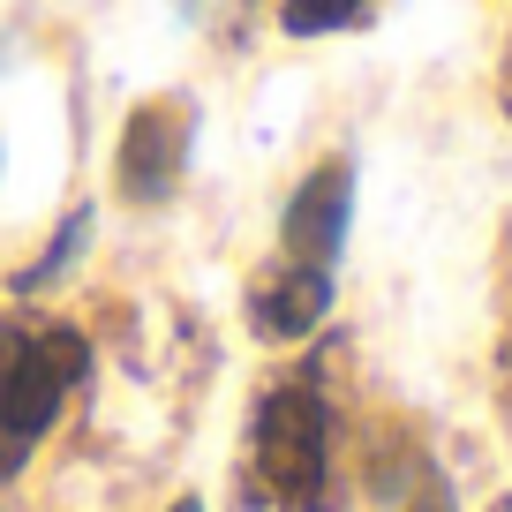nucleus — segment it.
<instances>
[{"instance_id":"obj_8","label":"nucleus","mask_w":512,"mask_h":512,"mask_svg":"<svg viewBox=\"0 0 512 512\" xmlns=\"http://www.w3.org/2000/svg\"><path fill=\"white\" fill-rule=\"evenodd\" d=\"M497 400H505V422H512V332H505V354H497Z\"/></svg>"},{"instance_id":"obj_9","label":"nucleus","mask_w":512,"mask_h":512,"mask_svg":"<svg viewBox=\"0 0 512 512\" xmlns=\"http://www.w3.org/2000/svg\"><path fill=\"white\" fill-rule=\"evenodd\" d=\"M166 512H204V497H174V505H166Z\"/></svg>"},{"instance_id":"obj_1","label":"nucleus","mask_w":512,"mask_h":512,"mask_svg":"<svg viewBox=\"0 0 512 512\" xmlns=\"http://www.w3.org/2000/svg\"><path fill=\"white\" fill-rule=\"evenodd\" d=\"M241 482H249L256 512H324V497H332V400L317 377H279L256 392Z\"/></svg>"},{"instance_id":"obj_3","label":"nucleus","mask_w":512,"mask_h":512,"mask_svg":"<svg viewBox=\"0 0 512 512\" xmlns=\"http://www.w3.org/2000/svg\"><path fill=\"white\" fill-rule=\"evenodd\" d=\"M189 151H196V98L189 91L144 98L121 128V151H113V189L128 204H166L189 174Z\"/></svg>"},{"instance_id":"obj_2","label":"nucleus","mask_w":512,"mask_h":512,"mask_svg":"<svg viewBox=\"0 0 512 512\" xmlns=\"http://www.w3.org/2000/svg\"><path fill=\"white\" fill-rule=\"evenodd\" d=\"M83 369H91L83 332H68V324H0V430L16 445H38Z\"/></svg>"},{"instance_id":"obj_7","label":"nucleus","mask_w":512,"mask_h":512,"mask_svg":"<svg viewBox=\"0 0 512 512\" xmlns=\"http://www.w3.org/2000/svg\"><path fill=\"white\" fill-rule=\"evenodd\" d=\"M83 234H91V211H68V219H61V234H53V256H46V264H31V272H23L16 287H23V294H38V287H46V279L68 264V256L83 249Z\"/></svg>"},{"instance_id":"obj_5","label":"nucleus","mask_w":512,"mask_h":512,"mask_svg":"<svg viewBox=\"0 0 512 512\" xmlns=\"http://www.w3.org/2000/svg\"><path fill=\"white\" fill-rule=\"evenodd\" d=\"M241 309H249V332L264 339V347H294V339H309L324 324V309H332V272L294 264V256H272V264L249 279Z\"/></svg>"},{"instance_id":"obj_6","label":"nucleus","mask_w":512,"mask_h":512,"mask_svg":"<svg viewBox=\"0 0 512 512\" xmlns=\"http://www.w3.org/2000/svg\"><path fill=\"white\" fill-rule=\"evenodd\" d=\"M369 16V0H279V31L287 38H332Z\"/></svg>"},{"instance_id":"obj_4","label":"nucleus","mask_w":512,"mask_h":512,"mask_svg":"<svg viewBox=\"0 0 512 512\" xmlns=\"http://www.w3.org/2000/svg\"><path fill=\"white\" fill-rule=\"evenodd\" d=\"M347 219H354V159L309 166V174L294 181L287 211H279V256H294V264H317V272H339Z\"/></svg>"}]
</instances>
